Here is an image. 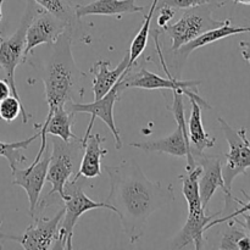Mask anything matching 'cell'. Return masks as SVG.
<instances>
[{
  "label": "cell",
  "mask_w": 250,
  "mask_h": 250,
  "mask_svg": "<svg viewBox=\"0 0 250 250\" xmlns=\"http://www.w3.org/2000/svg\"><path fill=\"white\" fill-rule=\"evenodd\" d=\"M104 168L110 180L105 203L119 216L129 243H136L143 237L149 217L175 200L172 186L149 180L133 159Z\"/></svg>",
  "instance_id": "obj_1"
},
{
  "label": "cell",
  "mask_w": 250,
  "mask_h": 250,
  "mask_svg": "<svg viewBox=\"0 0 250 250\" xmlns=\"http://www.w3.org/2000/svg\"><path fill=\"white\" fill-rule=\"evenodd\" d=\"M72 33L66 29L51 44H46L45 53L33 60H26L38 72V78L43 81L45 100L48 104V115L50 116L55 110L75 102L76 97H83L87 76L77 67L72 56L71 44Z\"/></svg>",
  "instance_id": "obj_2"
},
{
  "label": "cell",
  "mask_w": 250,
  "mask_h": 250,
  "mask_svg": "<svg viewBox=\"0 0 250 250\" xmlns=\"http://www.w3.org/2000/svg\"><path fill=\"white\" fill-rule=\"evenodd\" d=\"M50 146L51 151L46 181L51 185V189L48 194L39 199L32 217L43 214L46 208L62 204L63 187L71 178L77 175L84 150L82 138L78 137L68 142L53 137L50 139Z\"/></svg>",
  "instance_id": "obj_3"
},
{
  "label": "cell",
  "mask_w": 250,
  "mask_h": 250,
  "mask_svg": "<svg viewBox=\"0 0 250 250\" xmlns=\"http://www.w3.org/2000/svg\"><path fill=\"white\" fill-rule=\"evenodd\" d=\"M80 178L75 176L63 187V216L59 226V237L55 248L73 249L75 227L84 212L94 209L111 210V207L105 202H94L90 199L83 190L84 182Z\"/></svg>",
  "instance_id": "obj_4"
},
{
  "label": "cell",
  "mask_w": 250,
  "mask_h": 250,
  "mask_svg": "<svg viewBox=\"0 0 250 250\" xmlns=\"http://www.w3.org/2000/svg\"><path fill=\"white\" fill-rule=\"evenodd\" d=\"M173 103L172 106H167L173 114L176 120L175 132L167 137L156 139V141L139 142V143H131L129 146L139 149L144 153H164L172 156L187 158L186 171H190L195 167V161L193 158L192 148H190L189 139L187 134V122L185 117V105H183V93L180 90H172Z\"/></svg>",
  "instance_id": "obj_5"
},
{
  "label": "cell",
  "mask_w": 250,
  "mask_h": 250,
  "mask_svg": "<svg viewBox=\"0 0 250 250\" xmlns=\"http://www.w3.org/2000/svg\"><path fill=\"white\" fill-rule=\"evenodd\" d=\"M219 5L208 4L187 9L182 17L176 23L167 24L160 33L166 34L171 39V51H176L185 44L198 38L200 34L205 33L212 28L222 26L225 21H219L212 17V12L219 9Z\"/></svg>",
  "instance_id": "obj_6"
},
{
  "label": "cell",
  "mask_w": 250,
  "mask_h": 250,
  "mask_svg": "<svg viewBox=\"0 0 250 250\" xmlns=\"http://www.w3.org/2000/svg\"><path fill=\"white\" fill-rule=\"evenodd\" d=\"M26 10L22 16L20 27L9 38L0 37V67L5 73V78L11 87L12 95L21 99L15 82V71L20 63H24V49H26V32L29 22L38 10V5L33 0H26Z\"/></svg>",
  "instance_id": "obj_7"
},
{
  "label": "cell",
  "mask_w": 250,
  "mask_h": 250,
  "mask_svg": "<svg viewBox=\"0 0 250 250\" xmlns=\"http://www.w3.org/2000/svg\"><path fill=\"white\" fill-rule=\"evenodd\" d=\"M122 89L126 88H142V89H168L180 90L183 95H187L189 100H195L203 109H211V105L199 95L198 87L200 81H181L176 77L164 78L156 73L150 72L146 67H142L136 73L127 70L120 78Z\"/></svg>",
  "instance_id": "obj_8"
},
{
  "label": "cell",
  "mask_w": 250,
  "mask_h": 250,
  "mask_svg": "<svg viewBox=\"0 0 250 250\" xmlns=\"http://www.w3.org/2000/svg\"><path fill=\"white\" fill-rule=\"evenodd\" d=\"M217 121L229 146V153L225 154L226 165L222 167V176L227 190L232 192L234 178L246 175L250 167V142L247 137V128H234L222 117H219Z\"/></svg>",
  "instance_id": "obj_9"
},
{
  "label": "cell",
  "mask_w": 250,
  "mask_h": 250,
  "mask_svg": "<svg viewBox=\"0 0 250 250\" xmlns=\"http://www.w3.org/2000/svg\"><path fill=\"white\" fill-rule=\"evenodd\" d=\"M121 82L116 83L106 94L104 95L100 99L94 100L93 103H89V104H80V103L71 102L66 105L68 110L73 114H89L90 115V121L89 125H88V128L85 131L84 137L82 138L83 144L85 143L87 138L89 137V134L92 133L93 126H94L95 117H99L100 120H103L105 125L109 127L110 132L112 133L115 138V148L121 149L122 148V139L121 136H120L119 128L115 125V119H114V106L115 103L119 99L120 94L122 92Z\"/></svg>",
  "instance_id": "obj_10"
},
{
  "label": "cell",
  "mask_w": 250,
  "mask_h": 250,
  "mask_svg": "<svg viewBox=\"0 0 250 250\" xmlns=\"http://www.w3.org/2000/svg\"><path fill=\"white\" fill-rule=\"evenodd\" d=\"M63 216V208H61L51 219L34 216V222L26 229L22 234L11 236L1 234L0 238L17 242L26 250H46L55 248L59 237V226Z\"/></svg>",
  "instance_id": "obj_11"
},
{
  "label": "cell",
  "mask_w": 250,
  "mask_h": 250,
  "mask_svg": "<svg viewBox=\"0 0 250 250\" xmlns=\"http://www.w3.org/2000/svg\"><path fill=\"white\" fill-rule=\"evenodd\" d=\"M51 146L48 139L45 150L39 159L38 163H32L27 168L15 167L12 168V185L22 187L28 197L29 215H33L34 209L41 199L42 190L46 182V172H48L49 160H50Z\"/></svg>",
  "instance_id": "obj_12"
},
{
  "label": "cell",
  "mask_w": 250,
  "mask_h": 250,
  "mask_svg": "<svg viewBox=\"0 0 250 250\" xmlns=\"http://www.w3.org/2000/svg\"><path fill=\"white\" fill-rule=\"evenodd\" d=\"M66 29H68V27L65 22L39 6L32 21L29 22L26 32L24 61H26L27 55L31 54L33 49L43 44L54 43Z\"/></svg>",
  "instance_id": "obj_13"
},
{
  "label": "cell",
  "mask_w": 250,
  "mask_h": 250,
  "mask_svg": "<svg viewBox=\"0 0 250 250\" xmlns=\"http://www.w3.org/2000/svg\"><path fill=\"white\" fill-rule=\"evenodd\" d=\"M194 161L195 165L202 166V173L199 177V193L204 209H207L208 204L217 189H222L225 195L232 194V192H229L225 186L220 156L205 155L204 153H202L194 156Z\"/></svg>",
  "instance_id": "obj_14"
},
{
  "label": "cell",
  "mask_w": 250,
  "mask_h": 250,
  "mask_svg": "<svg viewBox=\"0 0 250 250\" xmlns=\"http://www.w3.org/2000/svg\"><path fill=\"white\" fill-rule=\"evenodd\" d=\"M248 32H250V26H232L231 20H226L222 26L216 27V28H212L210 29V31H207L205 33L200 34L198 38L193 39L192 42H189V43L181 46L178 50L173 51V54H175V59H173V61H175V67H176L175 77L180 78L183 65H185L187 59L189 58V55L194 50L202 48V46L208 45V44L215 43V42H219L221 41V39L227 38V37L236 36V34H241V33H248Z\"/></svg>",
  "instance_id": "obj_15"
},
{
  "label": "cell",
  "mask_w": 250,
  "mask_h": 250,
  "mask_svg": "<svg viewBox=\"0 0 250 250\" xmlns=\"http://www.w3.org/2000/svg\"><path fill=\"white\" fill-rule=\"evenodd\" d=\"M205 210L207 209H203V208L198 210H188L187 221L172 241V244H171L172 248L182 249L190 244H194V248L197 250L204 248V233L207 231L208 224L222 214V211H220L216 214L207 215Z\"/></svg>",
  "instance_id": "obj_16"
},
{
  "label": "cell",
  "mask_w": 250,
  "mask_h": 250,
  "mask_svg": "<svg viewBox=\"0 0 250 250\" xmlns=\"http://www.w3.org/2000/svg\"><path fill=\"white\" fill-rule=\"evenodd\" d=\"M128 61L129 56L127 54L124 59H122L121 62L114 68V70H110L109 61L100 60L94 62V65L90 67V73H93L94 76V80H93V93H94V100L100 99V98L104 97L117 82H119L120 78L122 77L125 72L127 70H131L128 68Z\"/></svg>",
  "instance_id": "obj_17"
},
{
  "label": "cell",
  "mask_w": 250,
  "mask_h": 250,
  "mask_svg": "<svg viewBox=\"0 0 250 250\" xmlns=\"http://www.w3.org/2000/svg\"><path fill=\"white\" fill-rule=\"evenodd\" d=\"M106 138L100 136V133L89 134L84 143L82 160L78 168L77 177H84L87 180L99 177L102 175V158L107 155L109 150L102 148L103 142Z\"/></svg>",
  "instance_id": "obj_18"
},
{
  "label": "cell",
  "mask_w": 250,
  "mask_h": 250,
  "mask_svg": "<svg viewBox=\"0 0 250 250\" xmlns=\"http://www.w3.org/2000/svg\"><path fill=\"white\" fill-rule=\"evenodd\" d=\"M137 0H95L87 5H76L78 19L90 15L99 16H120L144 11L143 6L136 4Z\"/></svg>",
  "instance_id": "obj_19"
},
{
  "label": "cell",
  "mask_w": 250,
  "mask_h": 250,
  "mask_svg": "<svg viewBox=\"0 0 250 250\" xmlns=\"http://www.w3.org/2000/svg\"><path fill=\"white\" fill-rule=\"evenodd\" d=\"M189 102L192 104V111H190L189 121L187 122V134L194 158L195 155L204 153L205 149L215 146L216 139L210 137V134L205 131L202 117L203 107L195 100H189Z\"/></svg>",
  "instance_id": "obj_20"
},
{
  "label": "cell",
  "mask_w": 250,
  "mask_h": 250,
  "mask_svg": "<svg viewBox=\"0 0 250 250\" xmlns=\"http://www.w3.org/2000/svg\"><path fill=\"white\" fill-rule=\"evenodd\" d=\"M38 6L50 12L67 24L72 37L81 29V19L76 14V5L72 0H33Z\"/></svg>",
  "instance_id": "obj_21"
},
{
  "label": "cell",
  "mask_w": 250,
  "mask_h": 250,
  "mask_svg": "<svg viewBox=\"0 0 250 250\" xmlns=\"http://www.w3.org/2000/svg\"><path fill=\"white\" fill-rule=\"evenodd\" d=\"M200 173H202V166L197 165L193 170L186 171L185 175H181L178 177L183 183L182 194L187 202L188 210H198L203 208L199 193Z\"/></svg>",
  "instance_id": "obj_22"
},
{
  "label": "cell",
  "mask_w": 250,
  "mask_h": 250,
  "mask_svg": "<svg viewBox=\"0 0 250 250\" xmlns=\"http://www.w3.org/2000/svg\"><path fill=\"white\" fill-rule=\"evenodd\" d=\"M159 0H154L153 4L150 5V9H149L148 14L144 17V21L142 23L141 29L138 31V33L136 34V37L132 41L131 46H129V61H128V68H131L134 66V62L137 61V59L143 54L144 49H146V44H148V38L149 33H150V24L151 20H153L154 14L156 11V6H158Z\"/></svg>",
  "instance_id": "obj_23"
},
{
  "label": "cell",
  "mask_w": 250,
  "mask_h": 250,
  "mask_svg": "<svg viewBox=\"0 0 250 250\" xmlns=\"http://www.w3.org/2000/svg\"><path fill=\"white\" fill-rule=\"evenodd\" d=\"M225 224H227V227L222 233L219 249L250 250V236L244 231L243 227H237V224L232 220Z\"/></svg>",
  "instance_id": "obj_24"
},
{
  "label": "cell",
  "mask_w": 250,
  "mask_h": 250,
  "mask_svg": "<svg viewBox=\"0 0 250 250\" xmlns=\"http://www.w3.org/2000/svg\"><path fill=\"white\" fill-rule=\"evenodd\" d=\"M38 137H41V132L29 137V138L23 139V141L10 142V143L0 141V156H4L5 159H7L11 170L15 167H19L20 165L26 164L28 161V159L22 154V150L28 148L32 142L36 141Z\"/></svg>",
  "instance_id": "obj_25"
},
{
  "label": "cell",
  "mask_w": 250,
  "mask_h": 250,
  "mask_svg": "<svg viewBox=\"0 0 250 250\" xmlns=\"http://www.w3.org/2000/svg\"><path fill=\"white\" fill-rule=\"evenodd\" d=\"M20 115L22 116V124H27L28 115L21 99L11 94L0 102V121L12 124Z\"/></svg>",
  "instance_id": "obj_26"
},
{
  "label": "cell",
  "mask_w": 250,
  "mask_h": 250,
  "mask_svg": "<svg viewBox=\"0 0 250 250\" xmlns=\"http://www.w3.org/2000/svg\"><path fill=\"white\" fill-rule=\"evenodd\" d=\"M229 0H159L158 6L161 5H166V6H171L173 9H181V10H187L190 7L195 6H202V5L208 4H215L219 5L220 7L224 6Z\"/></svg>",
  "instance_id": "obj_27"
},
{
  "label": "cell",
  "mask_w": 250,
  "mask_h": 250,
  "mask_svg": "<svg viewBox=\"0 0 250 250\" xmlns=\"http://www.w3.org/2000/svg\"><path fill=\"white\" fill-rule=\"evenodd\" d=\"M242 193H243V194L246 195L247 198H248V202H247V203H243V202H242V200H239V199H238V205H239V207H241V208H236V209H234L233 211L229 212V215H226V216L221 217V219H214V220H211V221H210L209 224H208V226H207V231H208V229H211V227L216 226V225L225 224V222L229 221V220L234 219V217H238L239 215L243 214V212L249 211V210H250V198L248 197V194H247V193L244 192V190H242Z\"/></svg>",
  "instance_id": "obj_28"
},
{
  "label": "cell",
  "mask_w": 250,
  "mask_h": 250,
  "mask_svg": "<svg viewBox=\"0 0 250 250\" xmlns=\"http://www.w3.org/2000/svg\"><path fill=\"white\" fill-rule=\"evenodd\" d=\"M156 10L159 11L158 15V24L161 28H165L167 24H170L171 20L175 17L176 9L171 6H166V5H161V6H156Z\"/></svg>",
  "instance_id": "obj_29"
},
{
  "label": "cell",
  "mask_w": 250,
  "mask_h": 250,
  "mask_svg": "<svg viewBox=\"0 0 250 250\" xmlns=\"http://www.w3.org/2000/svg\"><path fill=\"white\" fill-rule=\"evenodd\" d=\"M239 216L243 217V221L238 220V219H237V217L232 219V221L236 222V224L238 225V226L243 227L244 231H246L247 233H248L249 236H250V210H249V211L243 212V214H241V215H239ZM229 221H231V220H229Z\"/></svg>",
  "instance_id": "obj_30"
},
{
  "label": "cell",
  "mask_w": 250,
  "mask_h": 250,
  "mask_svg": "<svg viewBox=\"0 0 250 250\" xmlns=\"http://www.w3.org/2000/svg\"><path fill=\"white\" fill-rule=\"evenodd\" d=\"M11 94V87H10L7 80L5 77H0V102Z\"/></svg>",
  "instance_id": "obj_31"
},
{
  "label": "cell",
  "mask_w": 250,
  "mask_h": 250,
  "mask_svg": "<svg viewBox=\"0 0 250 250\" xmlns=\"http://www.w3.org/2000/svg\"><path fill=\"white\" fill-rule=\"evenodd\" d=\"M239 46H241L243 59L250 63V41H241Z\"/></svg>",
  "instance_id": "obj_32"
},
{
  "label": "cell",
  "mask_w": 250,
  "mask_h": 250,
  "mask_svg": "<svg viewBox=\"0 0 250 250\" xmlns=\"http://www.w3.org/2000/svg\"><path fill=\"white\" fill-rule=\"evenodd\" d=\"M234 4H241V5H248L250 6V0H232Z\"/></svg>",
  "instance_id": "obj_33"
},
{
  "label": "cell",
  "mask_w": 250,
  "mask_h": 250,
  "mask_svg": "<svg viewBox=\"0 0 250 250\" xmlns=\"http://www.w3.org/2000/svg\"><path fill=\"white\" fill-rule=\"evenodd\" d=\"M2 4H4V0H0V21L2 20Z\"/></svg>",
  "instance_id": "obj_34"
},
{
  "label": "cell",
  "mask_w": 250,
  "mask_h": 250,
  "mask_svg": "<svg viewBox=\"0 0 250 250\" xmlns=\"http://www.w3.org/2000/svg\"><path fill=\"white\" fill-rule=\"evenodd\" d=\"M2 75L5 76V73H4V71H2V68L0 67V77H2Z\"/></svg>",
  "instance_id": "obj_35"
}]
</instances>
